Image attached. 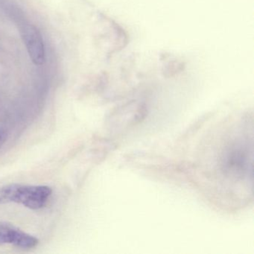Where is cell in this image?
Returning a JSON list of instances; mask_svg holds the SVG:
<instances>
[{
	"label": "cell",
	"mask_w": 254,
	"mask_h": 254,
	"mask_svg": "<svg viewBox=\"0 0 254 254\" xmlns=\"http://www.w3.org/2000/svg\"><path fill=\"white\" fill-rule=\"evenodd\" d=\"M53 190L47 186L12 184L0 188V204L20 203L31 209L45 206Z\"/></svg>",
	"instance_id": "6da1fadb"
},
{
	"label": "cell",
	"mask_w": 254,
	"mask_h": 254,
	"mask_svg": "<svg viewBox=\"0 0 254 254\" xmlns=\"http://www.w3.org/2000/svg\"><path fill=\"white\" fill-rule=\"evenodd\" d=\"M39 240L11 223L0 221V245H13L23 249L35 248Z\"/></svg>",
	"instance_id": "7a4b0ae2"
},
{
	"label": "cell",
	"mask_w": 254,
	"mask_h": 254,
	"mask_svg": "<svg viewBox=\"0 0 254 254\" xmlns=\"http://www.w3.org/2000/svg\"><path fill=\"white\" fill-rule=\"evenodd\" d=\"M21 34L33 63L36 65L43 64L45 62V47L38 29L30 23H25L21 26Z\"/></svg>",
	"instance_id": "3957f363"
},
{
	"label": "cell",
	"mask_w": 254,
	"mask_h": 254,
	"mask_svg": "<svg viewBox=\"0 0 254 254\" xmlns=\"http://www.w3.org/2000/svg\"><path fill=\"white\" fill-rule=\"evenodd\" d=\"M8 138V133L5 130L0 129V148L3 146Z\"/></svg>",
	"instance_id": "277c9868"
}]
</instances>
